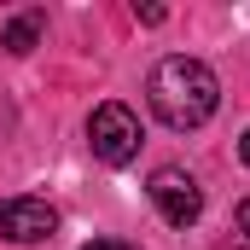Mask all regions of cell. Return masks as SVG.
<instances>
[{
    "label": "cell",
    "instance_id": "7",
    "mask_svg": "<svg viewBox=\"0 0 250 250\" xmlns=\"http://www.w3.org/2000/svg\"><path fill=\"white\" fill-rule=\"evenodd\" d=\"M239 233H245V239H250V198H245V204H239Z\"/></svg>",
    "mask_w": 250,
    "mask_h": 250
},
{
    "label": "cell",
    "instance_id": "5",
    "mask_svg": "<svg viewBox=\"0 0 250 250\" xmlns=\"http://www.w3.org/2000/svg\"><path fill=\"white\" fill-rule=\"evenodd\" d=\"M35 41H41V18H35V12H23V18L6 23V53H29Z\"/></svg>",
    "mask_w": 250,
    "mask_h": 250
},
{
    "label": "cell",
    "instance_id": "3",
    "mask_svg": "<svg viewBox=\"0 0 250 250\" xmlns=\"http://www.w3.org/2000/svg\"><path fill=\"white\" fill-rule=\"evenodd\" d=\"M146 192H151V204H157V215L169 227H192L204 215V192H198V181H192L187 169H157Z\"/></svg>",
    "mask_w": 250,
    "mask_h": 250
},
{
    "label": "cell",
    "instance_id": "8",
    "mask_svg": "<svg viewBox=\"0 0 250 250\" xmlns=\"http://www.w3.org/2000/svg\"><path fill=\"white\" fill-rule=\"evenodd\" d=\"M239 157H245V163H250V128H245V140H239Z\"/></svg>",
    "mask_w": 250,
    "mask_h": 250
},
{
    "label": "cell",
    "instance_id": "1",
    "mask_svg": "<svg viewBox=\"0 0 250 250\" xmlns=\"http://www.w3.org/2000/svg\"><path fill=\"white\" fill-rule=\"evenodd\" d=\"M146 99H151V111H157V123L163 128H204L215 117V105H221V82H215V70L204 59H187V53H169V59H157L151 70V82H146Z\"/></svg>",
    "mask_w": 250,
    "mask_h": 250
},
{
    "label": "cell",
    "instance_id": "4",
    "mask_svg": "<svg viewBox=\"0 0 250 250\" xmlns=\"http://www.w3.org/2000/svg\"><path fill=\"white\" fill-rule=\"evenodd\" d=\"M59 233V209L47 198H0V239L12 245H35Z\"/></svg>",
    "mask_w": 250,
    "mask_h": 250
},
{
    "label": "cell",
    "instance_id": "2",
    "mask_svg": "<svg viewBox=\"0 0 250 250\" xmlns=\"http://www.w3.org/2000/svg\"><path fill=\"white\" fill-rule=\"evenodd\" d=\"M87 146H93V157L111 163V169L134 163V151H140V117H134L128 105H117V99L93 105V117H87Z\"/></svg>",
    "mask_w": 250,
    "mask_h": 250
},
{
    "label": "cell",
    "instance_id": "6",
    "mask_svg": "<svg viewBox=\"0 0 250 250\" xmlns=\"http://www.w3.org/2000/svg\"><path fill=\"white\" fill-rule=\"evenodd\" d=\"M87 250H134V245H123V239H93Z\"/></svg>",
    "mask_w": 250,
    "mask_h": 250
}]
</instances>
